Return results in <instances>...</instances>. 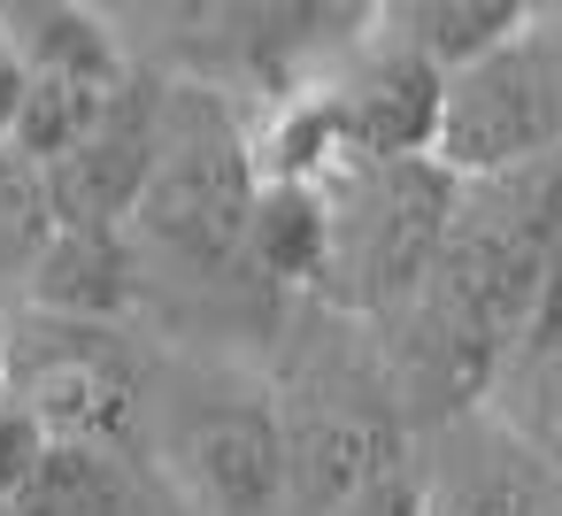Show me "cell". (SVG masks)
<instances>
[{
    "instance_id": "obj_1",
    "label": "cell",
    "mask_w": 562,
    "mask_h": 516,
    "mask_svg": "<svg viewBox=\"0 0 562 516\" xmlns=\"http://www.w3.org/2000/svg\"><path fill=\"white\" fill-rule=\"evenodd\" d=\"M324 193V293L355 316H393L416 301L447 247L454 178L431 162H331Z\"/></svg>"
},
{
    "instance_id": "obj_2",
    "label": "cell",
    "mask_w": 562,
    "mask_h": 516,
    "mask_svg": "<svg viewBox=\"0 0 562 516\" xmlns=\"http://www.w3.org/2000/svg\"><path fill=\"white\" fill-rule=\"evenodd\" d=\"M255 193H262V178H255L239 116L209 86H162L155 170H147V193L124 232H147L155 247H170L201 270H232V262H247Z\"/></svg>"
},
{
    "instance_id": "obj_3",
    "label": "cell",
    "mask_w": 562,
    "mask_h": 516,
    "mask_svg": "<svg viewBox=\"0 0 562 516\" xmlns=\"http://www.w3.org/2000/svg\"><path fill=\"white\" fill-rule=\"evenodd\" d=\"M562 155V9H524V24L447 78L431 170L454 186L508 178Z\"/></svg>"
},
{
    "instance_id": "obj_4",
    "label": "cell",
    "mask_w": 562,
    "mask_h": 516,
    "mask_svg": "<svg viewBox=\"0 0 562 516\" xmlns=\"http://www.w3.org/2000/svg\"><path fill=\"white\" fill-rule=\"evenodd\" d=\"M9 393L47 439L63 447H109L124 439L132 408H139V370L116 324H63V316H24L9 324Z\"/></svg>"
},
{
    "instance_id": "obj_5",
    "label": "cell",
    "mask_w": 562,
    "mask_h": 516,
    "mask_svg": "<svg viewBox=\"0 0 562 516\" xmlns=\"http://www.w3.org/2000/svg\"><path fill=\"white\" fill-rule=\"evenodd\" d=\"M301 93H316L324 124H331V147L339 162H431V132H439V93L447 78L408 55L378 9L370 24L339 47V63L324 78H308Z\"/></svg>"
},
{
    "instance_id": "obj_6",
    "label": "cell",
    "mask_w": 562,
    "mask_h": 516,
    "mask_svg": "<svg viewBox=\"0 0 562 516\" xmlns=\"http://www.w3.org/2000/svg\"><path fill=\"white\" fill-rule=\"evenodd\" d=\"M178 470L209 516H278L293 493V470H285V424L270 393H224L193 408L178 431Z\"/></svg>"
},
{
    "instance_id": "obj_7",
    "label": "cell",
    "mask_w": 562,
    "mask_h": 516,
    "mask_svg": "<svg viewBox=\"0 0 562 516\" xmlns=\"http://www.w3.org/2000/svg\"><path fill=\"white\" fill-rule=\"evenodd\" d=\"M155 109H162V86H147V78L116 86L101 124L63 162L40 170L47 224H109V232L132 224V209L147 193V170H155Z\"/></svg>"
},
{
    "instance_id": "obj_8",
    "label": "cell",
    "mask_w": 562,
    "mask_h": 516,
    "mask_svg": "<svg viewBox=\"0 0 562 516\" xmlns=\"http://www.w3.org/2000/svg\"><path fill=\"white\" fill-rule=\"evenodd\" d=\"M547 485H554V478H547L485 408L447 416L431 462L416 470L424 516H539Z\"/></svg>"
},
{
    "instance_id": "obj_9",
    "label": "cell",
    "mask_w": 562,
    "mask_h": 516,
    "mask_svg": "<svg viewBox=\"0 0 562 516\" xmlns=\"http://www.w3.org/2000/svg\"><path fill=\"white\" fill-rule=\"evenodd\" d=\"M132 278H139V255H132V232H109V224H55L24 270V293H32V316H63V324H116L132 309Z\"/></svg>"
},
{
    "instance_id": "obj_10",
    "label": "cell",
    "mask_w": 562,
    "mask_h": 516,
    "mask_svg": "<svg viewBox=\"0 0 562 516\" xmlns=\"http://www.w3.org/2000/svg\"><path fill=\"white\" fill-rule=\"evenodd\" d=\"M524 9H531V0H385L378 24H385L408 55H424L439 78H454V70H470L477 55H493V47L524 24Z\"/></svg>"
},
{
    "instance_id": "obj_11",
    "label": "cell",
    "mask_w": 562,
    "mask_h": 516,
    "mask_svg": "<svg viewBox=\"0 0 562 516\" xmlns=\"http://www.w3.org/2000/svg\"><path fill=\"white\" fill-rule=\"evenodd\" d=\"M0 40L16 47L24 78H78V86H124L132 78L93 9H0Z\"/></svg>"
},
{
    "instance_id": "obj_12",
    "label": "cell",
    "mask_w": 562,
    "mask_h": 516,
    "mask_svg": "<svg viewBox=\"0 0 562 516\" xmlns=\"http://www.w3.org/2000/svg\"><path fill=\"white\" fill-rule=\"evenodd\" d=\"M9 516H139V501H132V478H124V462L109 447L47 439V455L16 485Z\"/></svg>"
},
{
    "instance_id": "obj_13",
    "label": "cell",
    "mask_w": 562,
    "mask_h": 516,
    "mask_svg": "<svg viewBox=\"0 0 562 516\" xmlns=\"http://www.w3.org/2000/svg\"><path fill=\"white\" fill-rule=\"evenodd\" d=\"M247 262L270 285H324V193L316 186H262L247 216Z\"/></svg>"
},
{
    "instance_id": "obj_14",
    "label": "cell",
    "mask_w": 562,
    "mask_h": 516,
    "mask_svg": "<svg viewBox=\"0 0 562 516\" xmlns=\"http://www.w3.org/2000/svg\"><path fill=\"white\" fill-rule=\"evenodd\" d=\"M485 416L547 470L562 478V347L554 355H508L493 393H485Z\"/></svg>"
},
{
    "instance_id": "obj_15",
    "label": "cell",
    "mask_w": 562,
    "mask_h": 516,
    "mask_svg": "<svg viewBox=\"0 0 562 516\" xmlns=\"http://www.w3.org/2000/svg\"><path fill=\"white\" fill-rule=\"evenodd\" d=\"M47 193H40V170L24 155L0 147V278H24L40 239H47Z\"/></svg>"
},
{
    "instance_id": "obj_16",
    "label": "cell",
    "mask_w": 562,
    "mask_h": 516,
    "mask_svg": "<svg viewBox=\"0 0 562 516\" xmlns=\"http://www.w3.org/2000/svg\"><path fill=\"white\" fill-rule=\"evenodd\" d=\"M554 347H562V232H554L547 255H539V278H531V309H524L516 355H554Z\"/></svg>"
},
{
    "instance_id": "obj_17",
    "label": "cell",
    "mask_w": 562,
    "mask_h": 516,
    "mask_svg": "<svg viewBox=\"0 0 562 516\" xmlns=\"http://www.w3.org/2000/svg\"><path fill=\"white\" fill-rule=\"evenodd\" d=\"M47 455V431L9 401V393H0V508H9L16 501V485L32 478V462Z\"/></svg>"
},
{
    "instance_id": "obj_18",
    "label": "cell",
    "mask_w": 562,
    "mask_h": 516,
    "mask_svg": "<svg viewBox=\"0 0 562 516\" xmlns=\"http://www.w3.org/2000/svg\"><path fill=\"white\" fill-rule=\"evenodd\" d=\"M324 516H424V501H416V470L393 462V470H378L370 485H355L347 501H331Z\"/></svg>"
},
{
    "instance_id": "obj_19",
    "label": "cell",
    "mask_w": 562,
    "mask_h": 516,
    "mask_svg": "<svg viewBox=\"0 0 562 516\" xmlns=\"http://www.w3.org/2000/svg\"><path fill=\"white\" fill-rule=\"evenodd\" d=\"M16 116H24V63H16L9 40H0V147L16 139Z\"/></svg>"
},
{
    "instance_id": "obj_20",
    "label": "cell",
    "mask_w": 562,
    "mask_h": 516,
    "mask_svg": "<svg viewBox=\"0 0 562 516\" xmlns=\"http://www.w3.org/2000/svg\"><path fill=\"white\" fill-rule=\"evenodd\" d=\"M539 516H562V478L547 485V501H539Z\"/></svg>"
},
{
    "instance_id": "obj_21",
    "label": "cell",
    "mask_w": 562,
    "mask_h": 516,
    "mask_svg": "<svg viewBox=\"0 0 562 516\" xmlns=\"http://www.w3.org/2000/svg\"><path fill=\"white\" fill-rule=\"evenodd\" d=\"M0 370H9V316H0Z\"/></svg>"
}]
</instances>
